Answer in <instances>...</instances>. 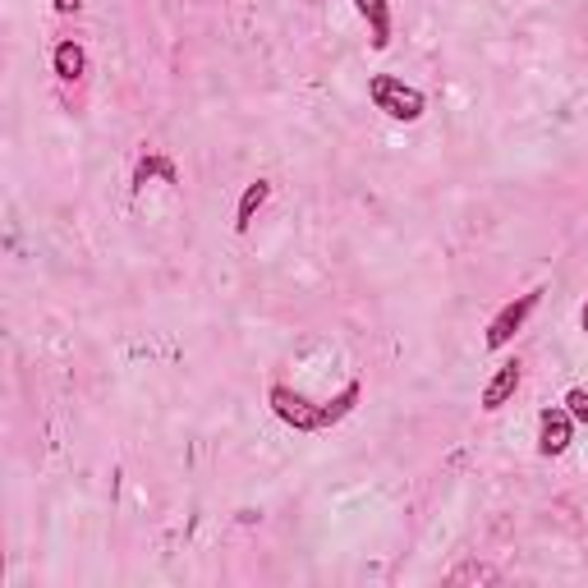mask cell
Masks as SVG:
<instances>
[{
  "mask_svg": "<svg viewBox=\"0 0 588 588\" xmlns=\"http://www.w3.org/2000/svg\"><path fill=\"white\" fill-rule=\"evenodd\" d=\"M152 176H161L166 184H180V176H176V166H170L166 157H147V161H139V170H134V189H143Z\"/></svg>",
  "mask_w": 588,
  "mask_h": 588,
  "instance_id": "9",
  "label": "cell"
},
{
  "mask_svg": "<svg viewBox=\"0 0 588 588\" xmlns=\"http://www.w3.org/2000/svg\"><path fill=\"white\" fill-rule=\"evenodd\" d=\"M571 437H575L571 409H542V419H538V451L542 455H565V451H571Z\"/></svg>",
  "mask_w": 588,
  "mask_h": 588,
  "instance_id": "4",
  "label": "cell"
},
{
  "mask_svg": "<svg viewBox=\"0 0 588 588\" xmlns=\"http://www.w3.org/2000/svg\"><path fill=\"white\" fill-rule=\"evenodd\" d=\"M267 400H272V409H276V419H280V423H290L295 432H322V428L340 423L345 413L355 409V400H359V382L345 386L332 405H313V400H303L299 391H290V386H272V396H267Z\"/></svg>",
  "mask_w": 588,
  "mask_h": 588,
  "instance_id": "1",
  "label": "cell"
},
{
  "mask_svg": "<svg viewBox=\"0 0 588 588\" xmlns=\"http://www.w3.org/2000/svg\"><path fill=\"white\" fill-rule=\"evenodd\" d=\"M355 10L363 14L368 33H373V51H386L391 47V5L386 0H355Z\"/></svg>",
  "mask_w": 588,
  "mask_h": 588,
  "instance_id": "5",
  "label": "cell"
},
{
  "mask_svg": "<svg viewBox=\"0 0 588 588\" xmlns=\"http://www.w3.org/2000/svg\"><path fill=\"white\" fill-rule=\"evenodd\" d=\"M272 199V184L267 180H257V184H249L244 189V199H239V212H235V230L244 235L249 226H253V216H257V207H263Z\"/></svg>",
  "mask_w": 588,
  "mask_h": 588,
  "instance_id": "8",
  "label": "cell"
},
{
  "mask_svg": "<svg viewBox=\"0 0 588 588\" xmlns=\"http://www.w3.org/2000/svg\"><path fill=\"white\" fill-rule=\"evenodd\" d=\"M368 97H373L377 111H386L391 120H405V124L423 120V111H428V97L419 88H409V83L396 79V74H373L368 79Z\"/></svg>",
  "mask_w": 588,
  "mask_h": 588,
  "instance_id": "2",
  "label": "cell"
},
{
  "mask_svg": "<svg viewBox=\"0 0 588 588\" xmlns=\"http://www.w3.org/2000/svg\"><path fill=\"white\" fill-rule=\"evenodd\" d=\"M538 299H542V290H529V295H519V299H511L506 309H501L492 322H488V350H501V345H511L515 340V332L529 322V313L538 309Z\"/></svg>",
  "mask_w": 588,
  "mask_h": 588,
  "instance_id": "3",
  "label": "cell"
},
{
  "mask_svg": "<svg viewBox=\"0 0 588 588\" xmlns=\"http://www.w3.org/2000/svg\"><path fill=\"white\" fill-rule=\"evenodd\" d=\"M565 409H571V419H575V423L588 428V391H571V396H565Z\"/></svg>",
  "mask_w": 588,
  "mask_h": 588,
  "instance_id": "10",
  "label": "cell"
},
{
  "mask_svg": "<svg viewBox=\"0 0 588 588\" xmlns=\"http://www.w3.org/2000/svg\"><path fill=\"white\" fill-rule=\"evenodd\" d=\"M51 64H56V79H60V83H79L83 74H88V56H83L79 41H60L56 56H51Z\"/></svg>",
  "mask_w": 588,
  "mask_h": 588,
  "instance_id": "7",
  "label": "cell"
},
{
  "mask_svg": "<svg viewBox=\"0 0 588 588\" xmlns=\"http://www.w3.org/2000/svg\"><path fill=\"white\" fill-rule=\"evenodd\" d=\"M515 386H519V363L506 359V363H501L496 373H492V382L483 386V409H501V405L515 396Z\"/></svg>",
  "mask_w": 588,
  "mask_h": 588,
  "instance_id": "6",
  "label": "cell"
},
{
  "mask_svg": "<svg viewBox=\"0 0 588 588\" xmlns=\"http://www.w3.org/2000/svg\"><path fill=\"white\" fill-rule=\"evenodd\" d=\"M584 332H588V303H584Z\"/></svg>",
  "mask_w": 588,
  "mask_h": 588,
  "instance_id": "12",
  "label": "cell"
},
{
  "mask_svg": "<svg viewBox=\"0 0 588 588\" xmlns=\"http://www.w3.org/2000/svg\"><path fill=\"white\" fill-rule=\"evenodd\" d=\"M51 5H56V14H79L83 0H51Z\"/></svg>",
  "mask_w": 588,
  "mask_h": 588,
  "instance_id": "11",
  "label": "cell"
}]
</instances>
